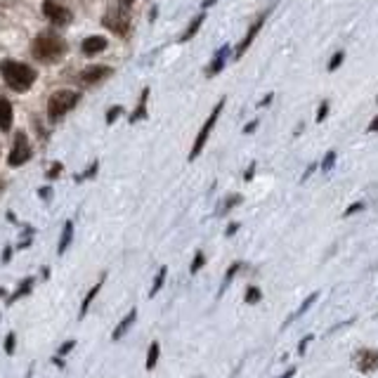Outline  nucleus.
Returning a JSON list of instances; mask_svg holds the SVG:
<instances>
[{
	"label": "nucleus",
	"mask_w": 378,
	"mask_h": 378,
	"mask_svg": "<svg viewBox=\"0 0 378 378\" xmlns=\"http://www.w3.org/2000/svg\"><path fill=\"white\" fill-rule=\"evenodd\" d=\"M293 376H296V366H291V369H288L286 374H281L279 378H293Z\"/></svg>",
	"instance_id": "nucleus-43"
},
{
	"label": "nucleus",
	"mask_w": 378,
	"mask_h": 378,
	"mask_svg": "<svg viewBox=\"0 0 378 378\" xmlns=\"http://www.w3.org/2000/svg\"><path fill=\"white\" fill-rule=\"evenodd\" d=\"M74 345H76V340H66V343H64V345L57 350V357H55V364H57V366H64L61 357H64L66 352H71V350H74Z\"/></svg>",
	"instance_id": "nucleus-25"
},
{
	"label": "nucleus",
	"mask_w": 378,
	"mask_h": 378,
	"mask_svg": "<svg viewBox=\"0 0 378 378\" xmlns=\"http://www.w3.org/2000/svg\"><path fill=\"white\" fill-rule=\"evenodd\" d=\"M43 15H45V19L52 24V26H66V24H71V19H74L71 10L64 7V5H60L57 0H43Z\"/></svg>",
	"instance_id": "nucleus-6"
},
{
	"label": "nucleus",
	"mask_w": 378,
	"mask_h": 378,
	"mask_svg": "<svg viewBox=\"0 0 378 378\" xmlns=\"http://www.w3.org/2000/svg\"><path fill=\"white\" fill-rule=\"evenodd\" d=\"M135 319H137V310L133 307V310H130V312H128L121 321H119V326L114 329V333H111V340H121L123 336H125V331L133 326V321H135Z\"/></svg>",
	"instance_id": "nucleus-14"
},
{
	"label": "nucleus",
	"mask_w": 378,
	"mask_h": 378,
	"mask_svg": "<svg viewBox=\"0 0 378 378\" xmlns=\"http://www.w3.org/2000/svg\"><path fill=\"white\" fill-rule=\"evenodd\" d=\"M376 317H378V312H376Z\"/></svg>",
	"instance_id": "nucleus-48"
},
{
	"label": "nucleus",
	"mask_w": 378,
	"mask_h": 378,
	"mask_svg": "<svg viewBox=\"0 0 378 378\" xmlns=\"http://www.w3.org/2000/svg\"><path fill=\"white\" fill-rule=\"evenodd\" d=\"M256 128H258V121H251L248 125H246V128H243V133H253Z\"/></svg>",
	"instance_id": "nucleus-41"
},
{
	"label": "nucleus",
	"mask_w": 378,
	"mask_h": 378,
	"mask_svg": "<svg viewBox=\"0 0 378 378\" xmlns=\"http://www.w3.org/2000/svg\"><path fill=\"white\" fill-rule=\"evenodd\" d=\"M104 50H106L104 36H88V38L80 43V52H83L85 57H95V55H99V52H104Z\"/></svg>",
	"instance_id": "nucleus-10"
},
{
	"label": "nucleus",
	"mask_w": 378,
	"mask_h": 378,
	"mask_svg": "<svg viewBox=\"0 0 378 378\" xmlns=\"http://www.w3.org/2000/svg\"><path fill=\"white\" fill-rule=\"evenodd\" d=\"M31 156H33V149H31L29 137H26V133L19 130L15 135V144H12V149H10V156H7V166L10 168L24 166Z\"/></svg>",
	"instance_id": "nucleus-5"
},
{
	"label": "nucleus",
	"mask_w": 378,
	"mask_h": 378,
	"mask_svg": "<svg viewBox=\"0 0 378 378\" xmlns=\"http://www.w3.org/2000/svg\"><path fill=\"white\" fill-rule=\"evenodd\" d=\"M0 76H2V80H5L7 88H12L15 92H26L36 83L38 71L31 69L29 64H24V61L2 60L0 61Z\"/></svg>",
	"instance_id": "nucleus-1"
},
{
	"label": "nucleus",
	"mask_w": 378,
	"mask_h": 378,
	"mask_svg": "<svg viewBox=\"0 0 378 378\" xmlns=\"http://www.w3.org/2000/svg\"><path fill=\"white\" fill-rule=\"evenodd\" d=\"M237 232H239V222H232V225L227 227V237H234V234H237Z\"/></svg>",
	"instance_id": "nucleus-36"
},
{
	"label": "nucleus",
	"mask_w": 378,
	"mask_h": 378,
	"mask_svg": "<svg viewBox=\"0 0 378 378\" xmlns=\"http://www.w3.org/2000/svg\"><path fill=\"white\" fill-rule=\"evenodd\" d=\"M225 97L218 102V104L213 106V111L208 114V119H206V123L201 125V130H199L197 139H194V147H192V151H189V161H194L199 154L203 151V147H206V142H208V137H211L213 128H215V123H218V119H220V114H222V106H225Z\"/></svg>",
	"instance_id": "nucleus-4"
},
{
	"label": "nucleus",
	"mask_w": 378,
	"mask_h": 378,
	"mask_svg": "<svg viewBox=\"0 0 378 378\" xmlns=\"http://www.w3.org/2000/svg\"><path fill=\"white\" fill-rule=\"evenodd\" d=\"M12 119H15V111H12V104L5 95H0V130L7 133L12 128Z\"/></svg>",
	"instance_id": "nucleus-13"
},
{
	"label": "nucleus",
	"mask_w": 378,
	"mask_h": 378,
	"mask_svg": "<svg viewBox=\"0 0 378 378\" xmlns=\"http://www.w3.org/2000/svg\"><path fill=\"white\" fill-rule=\"evenodd\" d=\"M333 166H336V151L331 149V151H326V156H324V161H321V170L329 173Z\"/></svg>",
	"instance_id": "nucleus-26"
},
{
	"label": "nucleus",
	"mask_w": 378,
	"mask_h": 378,
	"mask_svg": "<svg viewBox=\"0 0 378 378\" xmlns=\"http://www.w3.org/2000/svg\"><path fill=\"white\" fill-rule=\"evenodd\" d=\"M237 203H241V197L239 194H232V197L227 199V203H225V208H222V213H227V211H232Z\"/></svg>",
	"instance_id": "nucleus-33"
},
{
	"label": "nucleus",
	"mask_w": 378,
	"mask_h": 378,
	"mask_svg": "<svg viewBox=\"0 0 378 378\" xmlns=\"http://www.w3.org/2000/svg\"><path fill=\"white\" fill-rule=\"evenodd\" d=\"M33 57L43 64H55L66 55V43L57 31H43L33 38V45H31Z\"/></svg>",
	"instance_id": "nucleus-2"
},
{
	"label": "nucleus",
	"mask_w": 378,
	"mask_h": 378,
	"mask_svg": "<svg viewBox=\"0 0 378 378\" xmlns=\"http://www.w3.org/2000/svg\"><path fill=\"white\" fill-rule=\"evenodd\" d=\"M215 2H218V0H203V10H206V7H211V5H215Z\"/></svg>",
	"instance_id": "nucleus-46"
},
{
	"label": "nucleus",
	"mask_w": 378,
	"mask_h": 378,
	"mask_svg": "<svg viewBox=\"0 0 378 378\" xmlns=\"http://www.w3.org/2000/svg\"><path fill=\"white\" fill-rule=\"evenodd\" d=\"M229 50L232 47L229 45H222L218 52H215V57H213V61L208 64V69H206V76L208 78H213V76H218L222 69H225V64H227V60H229Z\"/></svg>",
	"instance_id": "nucleus-12"
},
{
	"label": "nucleus",
	"mask_w": 378,
	"mask_h": 378,
	"mask_svg": "<svg viewBox=\"0 0 378 378\" xmlns=\"http://www.w3.org/2000/svg\"><path fill=\"white\" fill-rule=\"evenodd\" d=\"M133 2H135V0H119V5H121L123 10H125V7H130Z\"/></svg>",
	"instance_id": "nucleus-45"
},
{
	"label": "nucleus",
	"mask_w": 378,
	"mask_h": 378,
	"mask_svg": "<svg viewBox=\"0 0 378 378\" xmlns=\"http://www.w3.org/2000/svg\"><path fill=\"white\" fill-rule=\"evenodd\" d=\"M147 99H149V88H144V92L139 95V102H137L135 111L130 114V123H137L142 119H147Z\"/></svg>",
	"instance_id": "nucleus-17"
},
{
	"label": "nucleus",
	"mask_w": 378,
	"mask_h": 378,
	"mask_svg": "<svg viewBox=\"0 0 378 378\" xmlns=\"http://www.w3.org/2000/svg\"><path fill=\"white\" fill-rule=\"evenodd\" d=\"M317 298H319V293H310V296H307V298L302 300V305H300V307H298V310H296V312H293V315H291V317H288L286 321H284V326H288L291 321H296L298 317H302V315H305V312H307V310L312 307V302L317 300Z\"/></svg>",
	"instance_id": "nucleus-19"
},
{
	"label": "nucleus",
	"mask_w": 378,
	"mask_h": 378,
	"mask_svg": "<svg viewBox=\"0 0 378 378\" xmlns=\"http://www.w3.org/2000/svg\"><path fill=\"white\" fill-rule=\"evenodd\" d=\"M121 114H123V106L121 104H114L111 109H109V111H106V125H111V123L116 121Z\"/></svg>",
	"instance_id": "nucleus-27"
},
{
	"label": "nucleus",
	"mask_w": 378,
	"mask_h": 378,
	"mask_svg": "<svg viewBox=\"0 0 378 378\" xmlns=\"http://www.w3.org/2000/svg\"><path fill=\"white\" fill-rule=\"evenodd\" d=\"M359 211H364V203H362V201H355L352 206H348V208H345V213H343V215H345V218H350V215H355V213H359Z\"/></svg>",
	"instance_id": "nucleus-32"
},
{
	"label": "nucleus",
	"mask_w": 378,
	"mask_h": 378,
	"mask_svg": "<svg viewBox=\"0 0 378 378\" xmlns=\"http://www.w3.org/2000/svg\"><path fill=\"white\" fill-rule=\"evenodd\" d=\"M159 357H161V345L154 340L149 345V350H147V362H144V366H147V371H151V369H156V364H159Z\"/></svg>",
	"instance_id": "nucleus-20"
},
{
	"label": "nucleus",
	"mask_w": 378,
	"mask_h": 378,
	"mask_svg": "<svg viewBox=\"0 0 378 378\" xmlns=\"http://www.w3.org/2000/svg\"><path fill=\"white\" fill-rule=\"evenodd\" d=\"M15 348H17V336H15V333H7V338H5V352H7V355H12Z\"/></svg>",
	"instance_id": "nucleus-31"
},
{
	"label": "nucleus",
	"mask_w": 378,
	"mask_h": 378,
	"mask_svg": "<svg viewBox=\"0 0 378 378\" xmlns=\"http://www.w3.org/2000/svg\"><path fill=\"white\" fill-rule=\"evenodd\" d=\"M376 102H378V95H376Z\"/></svg>",
	"instance_id": "nucleus-47"
},
{
	"label": "nucleus",
	"mask_w": 378,
	"mask_h": 378,
	"mask_svg": "<svg viewBox=\"0 0 378 378\" xmlns=\"http://www.w3.org/2000/svg\"><path fill=\"white\" fill-rule=\"evenodd\" d=\"M267 17H270V10H265V12H262V15L258 17L256 21L248 26L246 36L241 38V43H239V45H237V50H234V57H237V60H239V57H243V55H246V50L253 45V40H256V36L260 33V29H262V24H265V19H267Z\"/></svg>",
	"instance_id": "nucleus-9"
},
{
	"label": "nucleus",
	"mask_w": 378,
	"mask_h": 378,
	"mask_svg": "<svg viewBox=\"0 0 378 378\" xmlns=\"http://www.w3.org/2000/svg\"><path fill=\"white\" fill-rule=\"evenodd\" d=\"M203 265H206V256H203V253L199 251L197 256H194V260H192V267H189V272H192V274H197L199 270L203 267Z\"/></svg>",
	"instance_id": "nucleus-28"
},
{
	"label": "nucleus",
	"mask_w": 378,
	"mask_h": 378,
	"mask_svg": "<svg viewBox=\"0 0 378 378\" xmlns=\"http://www.w3.org/2000/svg\"><path fill=\"white\" fill-rule=\"evenodd\" d=\"M352 364L359 374L378 371V348H359L352 352Z\"/></svg>",
	"instance_id": "nucleus-7"
},
{
	"label": "nucleus",
	"mask_w": 378,
	"mask_h": 378,
	"mask_svg": "<svg viewBox=\"0 0 378 378\" xmlns=\"http://www.w3.org/2000/svg\"><path fill=\"white\" fill-rule=\"evenodd\" d=\"M369 133H378V116L371 119V123H369Z\"/></svg>",
	"instance_id": "nucleus-39"
},
{
	"label": "nucleus",
	"mask_w": 378,
	"mask_h": 378,
	"mask_svg": "<svg viewBox=\"0 0 378 378\" xmlns=\"http://www.w3.org/2000/svg\"><path fill=\"white\" fill-rule=\"evenodd\" d=\"M315 163H310V168H307V170H305V173H302V178H300V182H307V178H310V175H312V173H315Z\"/></svg>",
	"instance_id": "nucleus-37"
},
{
	"label": "nucleus",
	"mask_w": 378,
	"mask_h": 378,
	"mask_svg": "<svg viewBox=\"0 0 378 378\" xmlns=\"http://www.w3.org/2000/svg\"><path fill=\"white\" fill-rule=\"evenodd\" d=\"M102 284H104V274H102V277L97 279V284H95V286H92L90 291H88V296H85V298H83V302H80V312H78V317H80V319L85 317L88 307H90V305H92V300L97 298V293H99V288H102Z\"/></svg>",
	"instance_id": "nucleus-16"
},
{
	"label": "nucleus",
	"mask_w": 378,
	"mask_h": 378,
	"mask_svg": "<svg viewBox=\"0 0 378 378\" xmlns=\"http://www.w3.org/2000/svg\"><path fill=\"white\" fill-rule=\"evenodd\" d=\"M10 256H12V248L7 246V248L2 251V262H7V260H10Z\"/></svg>",
	"instance_id": "nucleus-42"
},
{
	"label": "nucleus",
	"mask_w": 378,
	"mask_h": 378,
	"mask_svg": "<svg viewBox=\"0 0 378 378\" xmlns=\"http://www.w3.org/2000/svg\"><path fill=\"white\" fill-rule=\"evenodd\" d=\"M326 116H329V102L324 99V102L319 104V109H317V123H324L326 121Z\"/></svg>",
	"instance_id": "nucleus-30"
},
{
	"label": "nucleus",
	"mask_w": 378,
	"mask_h": 378,
	"mask_svg": "<svg viewBox=\"0 0 378 378\" xmlns=\"http://www.w3.org/2000/svg\"><path fill=\"white\" fill-rule=\"evenodd\" d=\"M114 74V69L111 66H104V64H95V66H88V69H83L80 76H78V83L83 85V88H92V85H97V83H102L104 78Z\"/></svg>",
	"instance_id": "nucleus-8"
},
{
	"label": "nucleus",
	"mask_w": 378,
	"mask_h": 378,
	"mask_svg": "<svg viewBox=\"0 0 378 378\" xmlns=\"http://www.w3.org/2000/svg\"><path fill=\"white\" fill-rule=\"evenodd\" d=\"M71 239H74V222L69 220V222L64 225V229H61L60 243H57V253H60V256H64V253H66V248H69Z\"/></svg>",
	"instance_id": "nucleus-18"
},
{
	"label": "nucleus",
	"mask_w": 378,
	"mask_h": 378,
	"mask_svg": "<svg viewBox=\"0 0 378 378\" xmlns=\"http://www.w3.org/2000/svg\"><path fill=\"white\" fill-rule=\"evenodd\" d=\"M343 61H345V50H336V52H333V57L329 60V71H331V74H333V71H338Z\"/></svg>",
	"instance_id": "nucleus-23"
},
{
	"label": "nucleus",
	"mask_w": 378,
	"mask_h": 378,
	"mask_svg": "<svg viewBox=\"0 0 378 378\" xmlns=\"http://www.w3.org/2000/svg\"><path fill=\"white\" fill-rule=\"evenodd\" d=\"M80 99V92L76 90H57L50 95L47 99V119L50 121H60L64 114H69Z\"/></svg>",
	"instance_id": "nucleus-3"
},
{
	"label": "nucleus",
	"mask_w": 378,
	"mask_h": 378,
	"mask_svg": "<svg viewBox=\"0 0 378 378\" xmlns=\"http://www.w3.org/2000/svg\"><path fill=\"white\" fill-rule=\"evenodd\" d=\"M310 340H315V336H312V333H310V336H305V338H302L300 343H298V355H305V350H307V345H310Z\"/></svg>",
	"instance_id": "nucleus-34"
},
{
	"label": "nucleus",
	"mask_w": 378,
	"mask_h": 378,
	"mask_svg": "<svg viewBox=\"0 0 378 378\" xmlns=\"http://www.w3.org/2000/svg\"><path fill=\"white\" fill-rule=\"evenodd\" d=\"M60 173H61V163H55V166L47 170V180H55V178H57Z\"/></svg>",
	"instance_id": "nucleus-35"
},
{
	"label": "nucleus",
	"mask_w": 378,
	"mask_h": 378,
	"mask_svg": "<svg viewBox=\"0 0 378 378\" xmlns=\"http://www.w3.org/2000/svg\"><path fill=\"white\" fill-rule=\"evenodd\" d=\"M31 288H33V279H24L21 284H19V288H17L15 293L7 298V305H12V302H17L19 298H24V296H29L31 293Z\"/></svg>",
	"instance_id": "nucleus-21"
},
{
	"label": "nucleus",
	"mask_w": 378,
	"mask_h": 378,
	"mask_svg": "<svg viewBox=\"0 0 378 378\" xmlns=\"http://www.w3.org/2000/svg\"><path fill=\"white\" fill-rule=\"evenodd\" d=\"M203 21H206V12H199V15L194 17L192 21H189V26H187V31L182 33V36L178 38V40H180V43H187V40H192V38H194V36L199 33V29H201V24H203Z\"/></svg>",
	"instance_id": "nucleus-15"
},
{
	"label": "nucleus",
	"mask_w": 378,
	"mask_h": 378,
	"mask_svg": "<svg viewBox=\"0 0 378 378\" xmlns=\"http://www.w3.org/2000/svg\"><path fill=\"white\" fill-rule=\"evenodd\" d=\"M253 173H256V163H251V166H248V170H246V182L253 178Z\"/></svg>",
	"instance_id": "nucleus-40"
},
{
	"label": "nucleus",
	"mask_w": 378,
	"mask_h": 378,
	"mask_svg": "<svg viewBox=\"0 0 378 378\" xmlns=\"http://www.w3.org/2000/svg\"><path fill=\"white\" fill-rule=\"evenodd\" d=\"M102 24H104L106 29L116 31L119 36H125V33H128V21L123 19V12H119V10H111L109 15H104Z\"/></svg>",
	"instance_id": "nucleus-11"
},
{
	"label": "nucleus",
	"mask_w": 378,
	"mask_h": 378,
	"mask_svg": "<svg viewBox=\"0 0 378 378\" xmlns=\"http://www.w3.org/2000/svg\"><path fill=\"white\" fill-rule=\"evenodd\" d=\"M38 194H40V199H50V197H52V189H50V187H40V192H38Z\"/></svg>",
	"instance_id": "nucleus-38"
},
{
	"label": "nucleus",
	"mask_w": 378,
	"mask_h": 378,
	"mask_svg": "<svg viewBox=\"0 0 378 378\" xmlns=\"http://www.w3.org/2000/svg\"><path fill=\"white\" fill-rule=\"evenodd\" d=\"M239 270H241V262H232V267H229V270H227V274H225V284H222V288H225L227 284L234 279V274L239 272Z\"/></svg>",
	"instance_id": "nucleus-29"
},
{
	"label": "nucleus",
	"mask_w": 378,
	"mask_h": 378,
	"mask_svg": "<svg viewBox=\"0 0 378 378\" xmlns=\"http://www.w3.org/2000/svg\"><path fill=\"white\" fill-rule=\"evenodd\" d=\"M260 298H262V291H260L258 286H248V288H246L243 300L248 302V305H256V302H260Z\"/></svg>",
	"instance_id": "nucleus-24"
},
{
	"label": "nucleus",
	"mask_w": 378,
	"mask_h": 378,
	"mask_svg": "<svg viewBox=\"0 0 378 378\" xmlns=\"http://www.w3.org/2000/svg\"><path fill=\"white\" fill-rule=\"evenodd\" d=\"M272 99H274V95H272V92H270V95H267V97H265V99H262V102H260V104H258V106H267V104H270V102H272Z\"/></svg>",
	"instance_id": "nucleus-44"
},
{
	"label": "nucleus",
	"mask_w": 378,
	"mask_h": 378,
	"mask_svg": "<svg viewBox=\"0 0 378 378\" xmlns=\"http://www.w3.org/2000/svg\"><path fill=\"white\" fill-rule=\"evenodd\" d=\"M166 274H168L166 267H161V270L156 272V277H154V284H151V288H149V298H154V296L161 291V286L166 284Z\"/></svg>",
	"instance_id": "nucleus-22"
}]
</instances>
